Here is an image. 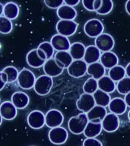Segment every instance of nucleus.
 I'll return each instance as SVG.
<instances>
[{"mask_svg":"<svg viewBox=\"0 0 130 146\" xmlns=\"http://www.w3.org/2000/svg\"><path fill=\"white\" fill-rule=\"evenodd\" d=\"M88 122L87 114L82 113L78 116H72L69 119L68 122V129L72 134H82L84 133V131Z\"/></svg>","mask_w":130,"mask_h":146,"instance_id":"f257e3e1","label":"nucleus"},{"mask_svg":"<svg viewBox=\"0 0 130 146\" xmlns=\"http://www.w3.org/2000/svg\"><path fill=\"white\" fill-rule=\"evenodd\" d=\"M53 85L52 78L46 75H42L36 79L34 90L38 95L45 96L50 93Z\"/></svg>","mask_w":130,"mask_h":146,"instance_id":"f03ea898","label":"nucleus"},{"mask_svg":"<svg viewBox=\"0 0 130 146\" xmlns=\"http://www.w3.org/2000/svg\"><path fill=\"white\" fill-rule=\"evenodd\" d=\"M36 79V77L32 71L24 68L19 72L17 82L21 88L23 90H30L34 88Z\"/></svg>","mask_w":130,"mask_h":146,"instance_id":"7ed1b4c3","label":"nucleus"},{"mask_svg":"<svg viewBox=\"0 0 130 146\" xmlns=\"http://www.w3.org/2000/svg\"><path fill=\"white\" fill-rule=\"evenodd\" d=\"M104 31V26L103 23L98 19L92 18L84 24V31L87 36L91 38H96L100 34H102Z\"/></svg>","mask_w":130,"mask_h":146,"instance_id":"20e7f679","label":"nucleus"},{"mask_svg":"<svg viewBox=\"0 0 130 146\" xmlns=\"http://www.w3.org/2000/svg\"><path fill=\"white\" fill-rule=\"evenodd\" d=\"M78 24L75 21L59 20L56 24V31L58 34L64 36H71L77 31Z\"/></svg>","mask_w":130,"mask_h":146,"instance_id":"39448f33","label":"nucleus"},{"mask_svg":"<svg viewBox=\"0 0 130 146\" xmlns=\"http://www.w3.org/2000/svg\"><path fill=\"white\" fill-rule=\"evenodd\" d=\"M63 121V114L59 110H50L45 114V125L49 128L53 129L61 126Z\"/></svg>","mask_w":130,"mask_h":146,"instance_id":"423d86ee","label":"nucleus"},{"mask_svg":"<svg viewBox=\"0 0 130 146\" xmlns=\"http://www.w3.org/2000/svg\"><path fill=\"white\" fill-rule=\"evenodd\" d=\"M68 137V131L62 126L51 129L48 133V138L50 139V142L57 145L66 143Z\"/></svg>","mask_w":130,"mask_h":146,"instance_id":"0eeeda50","label":"nucleus"},{"mask_svg":"<svg viewBox=\"0 0 130 146\" xmlns=\"http://www.w3.org/2000/svg\"><path fill=\"white\" fill-rule=\"evenodd\" d=\"M95 46L100 52H109L111 51L115 45L113 37L109 34L103 33L100 36L95 38Z\"/></svg>","mask_w":130,"mask_h":146,"instance_id":"6e6552de","label":"nucleus"},{"mask_svg":"<svg viewBox=\"0 0 130 146\" xmlns=\"http://www.w3.org/2000/svg\"><path fill=\"white\" fill-rule=\"evenodd\" d=\"M27 124L33 129H40L45 125V114L40 110H33L27 116Z\"/></svg>","mask_w":130,"mask_h":146,"instance_id":"1a4fd4ad","label":"nucleus"},{"mask_svg":"<svg viewBox=\"0 0 130 146\" xmlns=\"http://www.w3.org/2000/svg\"><path fill=\"white\" fill-rule=\"evenodd\" d=\"M88 64L82 60H73L69 67L67 68L68 75L75 78L83 77L87 73Z\"/></svg>","mask_w":130,"mask_h":146,"instance_id":"9d476101","label":"nucleus"},{"mask_svg":"<svg viewBox=\"0 0 130 146\" xmlns=\"http://www.w3.org/2000/svg\"><path fill=\"white\" fill-rule=\"evenodd\" d=\"M95 106V100L93 95L86 93L82 94L76 102V107L78 109L86 114Z\"/></svg>","mask_w":130,"mask_h":146,"instance_id":"9b49d317","label":"nucleus"},{"mask_svg":"<svg viewBox=\"0 0 130 146\" xmlns=\"http://www.w3.org/2000/svg\"><path fill=\"white\" fill-rule=\"evenodd\" d=\"M103 129L107 132H114L118 129L120 125L119 118L114 113H107L101 122Z\"/></svg>","mask_w":130,"mask_h":146,"instance_id":"f8f14e48","label":"nucleus"},{"mask_svg":"<svg viewBox=\"0 0 130 146\" xmlns=\"http://www.w3.org/2000/svg\"><path fill=\"white\" fill-rule=\"evenodd\" d=\"M50 43L52 47L57 52L60 51H69L71 46V43L68 37L57 34L52 36L50 40Z\"/></svg>","mask_w":130,"mask_h":146,"instance_id":"ddd939ff","label":"nucleus"},{"mask_svg":"<svg viewBox=\"0 0 130 146\" xmlns=\"http://www.w3.org/2000/svg\"><path fill=\"white\" fill-rule=\"evenodd\" d=\"M0 114L5 120H12L18 114V109L11 101H5L0 104Z\"/></svg>","mask_w":130,"mask_h":146,"instance_id":"4468645a","label":"nucleus"},{"mask_svg":"<svg viewBox=\"0 0 130 146\" xmlns=\"http://www.w3.org/2000/svg\"><path fill=\"white\" fill-rule=\"evenodd\" d=\"M11 102L18 110L25 109L30 103V98L23 91H16L11 95Z\"/></svg>","mask_w":130,"mask_h":146,"instance_id":"2eb2a0df","label":"nucleus"},{"mask_svg":"<svg viewBox=\"0 0 130 146\" xmlns=\"http://www.w3.org/2000/svg\"><path fill=\"white\" fill-rule=\"evenodd\" d=\"M43 72L45 73V75H48L51 78L57 77L63 72V68L59 67L57 63L55 61L54 58L48 59L43 65Z\"/></svg>","mask_w":130,"mask_h":146,"instance_id":"dca6fc26","label":"nucleus"},{"mask_svg":"<svg viewBox=\"0 0 130 146\" xmlns=\"http://www.w3.org/2000/svg\"><path fill=\"white\" fill-rule=\"evenodd\" d=\"M107 114V110L105 107L96 105L95 107L92 108L87 113V116H88L89 122L100 123L102 122Z\"/></svg>","mask_w":130,"mask_h":146,"instance_id":"f3484780","label":"nucleus"},{"mask_svg":"<svg viewBox=\"0 0 130 146\" xmlns=\"http://www.w3.org/2000/svg\"><path fill=\"white\" fill-rule=\"evenodd\" d=\"M101 53L95 45H90L86 47L85 53H84V60L88 65L98 62L100 59Z\"/></svg>","mask_w":130,"mask_h":146,"instance_id":"a211bd4d","label":"nucleus"},{"mask_svg":"<svg viewBox=\"0 0 130 146\" xmlns=\"http://www.w3.org/2000/svg\"><path fill=\"white\" fill-rule=\"evenodd\" d=\"M100 63L102 64V66L105 68L110 69L118 65L119 58L116 53L109 51V52H103L100 56Z\"/></svg>","mask_w":130,"mask_h":146,"instance_id":"6ab92c4d","label":"nucleus"},{"mask_svg":"<svg viewBox=\"0 0 130 146\" xmlns=\"http://www.w3.org/2000/svg\"><path fill=\"white\" fill-rule=\"evenodd\" d=\"M108 107L112 113L119 116V115H123L126 111L127 105L125 104L124 99L120 98H115L111 99Z\"/></svg>","mask_w":130,"mask_h":146,"instance_id":"aec40b11","label":"nucleus"},{"mask_svg":"<svg viewBox=\"0 0 130 146\" xmlns=\"http://www.w3.org/2000/svg\"><path fill=\"white\" fill-rule=\"evenodd\" d=\"M56 14L60 20L74 21V19L77 17V11L72 7L65 4L57 9Z\"/></svg>","mask_w":130,"mask_h":146,"instance_id":"412c9836","label":"nucleus"},{"mask_svg":"<svg viewBox=\"0 0 130 146\" xmlns=\"http://www.w3.org/2000/svg\"><path fill=\"white\" fill-rule=\"evenodd\" d=\"M54 59L57 65L63 69L68 68L73 62L72 57L68 51L56 52L54 55Z\"/></svg>","mask_w":130,"mask_h":146,"instance_id":"4be33fe9","label":"nucleus"},{"mask_svg":"<svg viewBox=\"0 0 130 146\" xmlns=\"http://www.w3.org/2000/svg\"><path fill=\"white\" fill-rule=\"evenodd\" d=\"M98 89L105 93H113L116 89V84H115V82L107 75H104L103 77L98 80Z\"/></svg>","mask_w":130,"mask_h":146,"instance_id":"5701e85b","label":"nucleus"},{"mask_svg":"<svg viewBox=\"0 0 130 146\" xmlns=\"http://www.w3.org/2000/svg\"><path fill=\"white\" fill-rule=\"evenodd\" d=\"M26 61L27 65L30 67L34 68H40L45 64L46 61L41 59L36 52V49H33L31 51L27 52V56H26Z\"/></svg>","mask_w":130,"mask_h":146,"instance_id":"b1692460","label":"nucleus"},{"mask_svg":"<svg viewBox=\"0 0 130 146\" xmlns=\"http://www.w3.org/2000/svg\"><path fill=\"white\" fill-rule=\"evenodd\" d=\"M86 47L83 43L80 42H75L71 44L69 49V53L72 57L73 60H82L84 59Z\"/></svg>","mask_w":130,"mask_h":146,"instance_id":"393cba45","label":"nucleus"},{"mask_svg":"<svg viewBox=\"0 0 130 146\" xmlns=\"http://www.w3.org/2000/svg\"><path fill=\"white\" fill-rule=\"evenodd\" d=\"M19 6L15 2H9L4 5L3 9V15L9 20H15L19 15Z\"/></svg>","mask_w":130,"mask_h":146,"instance_id":"a878e982","label":"nucleus"},{"mask_svg":"<svg viewBox=\"0 0 130 146\" xmlns=\"http://www.w3.org/2000/svg\"><path fill=\"white\" fill-rule=\"evenodd\" d=\"M105 69L106 68L102 66L100 62H95L88 66L87 73L91 75L93 78L96 80H99L105 75Z\"/></svg>","mask_w":130,"mask_h":146,"instance_id":"bb28decb","label":"nucleus"},{"mask_svg":"<svg viewBox=\"0 0 130 146\" xmlns=\"http://www.w3.org/2000/svg\"><path fill=\"white\" fill-rule=\"evenodd\" d=\"M102 129L103 128L101 123H92V122H88L84 131V135L87 139L96 138L101 133Z\"/></svg>","mask_w":130,"mask_h":146,"instance_id":"cd10ccee","label":"nucleus"},{"mask_svg":"<svg viewBox=\"0 0 130 146\" xmlns=\"http://www.w3.org/2000/svg\"><path fill=\"white\" fill-rule=\"evenodd\" d=\"M93 97L95 100L96 105L105 108L109 106V104L111 101V98L109 95V94L105 93L99 89L94 94Z\"/></svg>","mask_w":130,"mask_h":146,"instance_id":"c85d7f7f","label":"nucleus"},{"mask_svg":"<svg viewBox=\"0 0 130 146\" xmlns=\"http://www.w3.org/2000/svg\"><path fill=\"white\" fill-rule=\"evenodd\" d=\"M109 76L114 82H119L120 80L125 77V68L122 66H119L117 65L116 66L113 67L109 69Z\"/></svg>","mask_w":130,"mask_h":146,"instance_id":"c756f323","label":"nucleus"},{"mask_svg":"<svg viewBox=\"0 0 130 146\" xmlns=\"http://www.w3.org/2000/svg\"><path fill=\"white\" fill-rule=\"evenodd\" d=\"M98 90V80L94 79L93 78H90L84 82L83 85V91L84 93L92 94L95 93L96 91Z\"/></svg>","mask_w":130,"mask_h":146,"instance_id":"7c9ffc66","label":"nucleus"},{"mask_svg":"<svg viewBox=\"0 0 130 146\" xmlns=\"http://www.w3.org/2000/svg\"><path fill=\"white\" fill-rule=\"evenodd\" d=\"M116 90L123 95H126L130 92V78L125 77L116 84Z\"/></svg>","mask_w":130,"mask_h":146,"instance_id":"2f4dec72","label":"nucleus"},{"mask_svg":"<svg viewBox=\"0 0 130 146\" xmlns=\"http://www.w3.org/2000/svg\"><path fill=\"white\" fill-rule=\"evenodd\" d=\"M12 29H13L12 21L4 16L0 17V34H8L11 33Z\"/></svg>","mask_w":130,"mask_h":146,"instance_id":"473e14b6","label":"nucleus"},{"mask_svg":"<svg viewBox=\"0 0 130 146\" xmlns=\"http://www.w3.org/2000/svg\"><path fill=\"white\" fill-rule=\"evenodd\" d=\"M2 72L6 74L7 78H8V83H13V82H16L17 79H18L19 72L15 67H14V66H7V67L3 68Z\"/></svg>","mask_w":130,"mask_h":146,"instance_id":"72a5a7b5","label":"nucleus"},{"mask_svg":"<svg viewBox=\"0 0 130 146\" xmlns=\"http://www.w3.org/2000/svg\"><path fill=\"white\" fill-rule=\"evenodd\" d=\"M113 9V2L111 0H102L100 9L96 11L98 15H106L110 13Z\"/></svg>","mask_w":130,"mask_h":146,"instance_id":"f704fd0d","label":"nucleus"},{"mask_svg":"<svg viewBox=\"0 0 130 146\" xmlns=\"http://www.w3.org/2000/svg\"><path fill=\"white\" fill-rule=\"evenodd\" d=\"M38 49L41 50L42 51L44 52V53L46 56V59H52L53 55H54V49L52 47V44L50 43V42H47V41H45V42H43L39 44Z\"/></svg>","mask_w":130,"mask_h":146,"instance_id":"c9c22d12","label":"nucleus"},{"mask_svg":"<svg viewBox=\"0 0 130 146\" xmlns=\"http://www.w3.org/2000/svg\"><path fill=\"white\" fill-rule=\"evenodd\" d=\"M44 3L48 8L52 9H58L59 8L64 5V1L62 0H56V1H51V0H45Z\"/></svg>","mask_w":130,"mask_h":146,"instance_id":"e433bc0d","label":"nucleus"},{"mask_svg":"<svg viewBox=\"0 0 130 146\" xmlns=\"http://www.w3.org/2000/svg\"><path fill=\"white\" fill-rule=\"evenodd\" d=\"M83 146H103V145L100 140L96 138H91L85 139L83 141Z\"/></svg>","mask_w":130,"mask_h":146,"instance_id":"4c0bfd02","label":"nucleus"},{"mask_svg":"<svg viewBox=\"0 0 130 146\" xmlns=\"http://www.w3.org/2000/svg\"><path fill=\"white\" fill-rule=\"evenodd\" d=\"M8 83V78H7V75L5 73L3 72H0V91H2V89L4 88L5 84Z\"/></svg>","mask_w":130,"mask_h":146,"instance_id":"58836bf2","label":"nucleus"},{"mask_svg":"<svg viewBox=\"0 0 130 146\" xmlns=\"http://www.w3.org/2000/svg\"><path fill=\"white\" fill-rule=\"evenodd\" d=\"M82 5L88 11H94V0L92 1H88V0H83L82 1Z\"/></svg>","mask_w":130,"mask_h":146,"instance_id":"ea45409f","label":"nucleus"},{"mask_svg":"<svg viewBox=\"0 0 130 146\" xmlns=\"http://www.w3.org/2000/svg\"><path fill=\"white\" fill-rule=\"evenodd\" d=\"M79 3V0H65L64 1V4L66 5H68V6L72 7V8H74V6H76Z\"/></svg>","mask_w":130,"mask_h":146,"instance_id":"a19ab883","label":"nucleus"},{"mask_svg":"<svg viewBox=\"0 0 130 146\" xmlns=\"http://www.w3.org/2000/svg\"><path fill=\"white\" fill-rule=\"evenodd\" d=\"M36 52H37V55H38L39 57H40L41 59H43L44 61H46V60H47V59H46V54L44 53L43 51H42V50L38 49V48H36Z\"/></svg>","mask_w":130,"mask_h":146,"instance_id":"79ce46f5","label":"nucleus"},{"mask_svg":"<svg viewBox=\"0 0 130 146\" xmlns=\"http://www.w3.org/2000/svg\"><path fill=\"white\" fill-rule=\"evenodd\" d=\"M101 3H102V0H94V11H97L98 9H100Z\"/></svg>","mask_w":130,"mask_h":146,"instance_id":"37998d69","label":"nucleus"},{"mask_svg":"<svg viewBox=\"0 0 130 146\" xmlns=\"http://www.w3.org/2000/svg\"><path fill=\"white\" fill-rule=\"evenodd\" d=\"M124 100H125V104H126V105H127V107H130V92L129 94H127L126 95H125Z\"/></svg>","mask_w":130,"mask_h":146,"instance_id":"c03bdc74","label":"nucleus"},{"mask_svg":"<svg viewBox=\"0 0 130 146\" xmlns=\"http://www.w3.org/2000/svg\"><path fill=\"white\" fill-rule=\"evenodd\" d=\"M125 8V11H126V12H127V13L130 15V0H128L127 2H126Z\"/></svg>","mask_w":130,"mask_h":146,"instance_id":"a18cd8bd","label":"nucleus"},{"mask_svg":"<svg viewBox=\"0 0 130 146\" xmlns=\"http://www.w3.org/2000/svg\"><path fill=\"white\" fill-rule=\"evenodd\" d=\"M125 74L127 75V77L130 78V62L128 64L127 66H125Z\"/></svg>","mask_w":130,"mask_h":146,"instance_id":"49530a36","label":"nucleus"},{"mask_svg":"<svg viewBox=\"0 0 130 146\" xmlns=\"http://www.w3.org/2000/svg\"><path fill=\"white\" fill-rule=\"evenodd\" d=\"M3 9H4V5L2 3H0V17H2L3 15Z\"/></svg>","mask_w":130,"mask_h":146,"instance_id":"de8ad7c7","label":"nucleus"},{"mask_svg":"<svg viewBox=\"0 0 130 146\" xmlns=\"http://www.w3.org/2000/svg\"><path fill=\"white\" fill-rule=\"evenodd\" d=\"M2 117L1 116V114H0V125H2Z\"/></svg>","mask_w":130,"mask_h":146,"instance_id":"09e8293b","label":"nucleus"},{"mask_svg":"<svg viewBox=\"0 0 130 146\" xmlns=\"http://www.w3.org/2000/svg\"><path fill=\"white\" fill-rule=\"evenodd\" d=\"M128 117H129V119L130 121V110L129 111V113H128Z\"/></svg>","mask_w":130,"mask_h":146,"instance_id":"8fccbe9b","label":"nucleus"},{"mask_svg":"<svg viewBox=\"0 0 130 146\" xmlns=\"http://www.w3.org/2000/svg\"><path fill=\"white\" fill-rule=\"evenodd\" d=\"M0 50H1V44H0Z\"/></svg>","mask_w":130,"mask_h":146,"instance_id":"3c124183","label":"nucleus"},{"mask_svg":"<svg viewBox=\"0 0 130 146\" xmlns=\"http://www.w3.org/2000/svg\"><path fill=\"white\" fill-rule=\"evenodd\" d=\"M0 102H1V99H0Z\"/></svg>","mask_w":130,"mask_h":146,"instance_id":"603ef678","label":"nucleus"}]
</instances>
